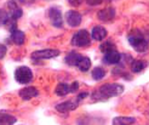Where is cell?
<instances>
[{
    "instance_id": "cell-1",
    "label": "cell",
    "mask_w": 149,
    "mask_h": 125,
    "mask_svg": "<svg viewBox=\"0 0 149 125\" xmlns=\"http://www.w3.org/2000/svg\"><path fill=\"white\" fill-rule=\"evenodd\" d=\"M124 87L120 84H106L100 87V90L97 92H95V95H98L101 96V100H108L110 97L114 96H119L120 94H123ZM96 98V96H95Z\"/></svg>"
},
{
    "instance_id": "cell-2",
    "label": "cell",
    "mask_w": 149,
    "mask_h": 125,
    "mask_svg": "<svg viewBox=\"0 0 149 125\" xmlns=\"http://www.w3.org/2000/svg\"><path fill=\"white\" fill-rule=\"evenodd\" d=\"M129 43L137 52H146V51L148 50V47H149L148 41L144 39V36L138 31H135L133 33H131L129 35Z\"/></svg>"
},
{
    "instance_id": "cell-3",
    "label": "cell",
    "mask_w": 149,
    "mask_h": 125,
    "mask_svg": "<svg viewBox=\"0 0 149 125\" xmlns=\"http://www.w3.org/2000/svg\"><path fill=\"white\" fill-rule=\"evenodd\" d=\"M90 41H91V35L88 34V32L85 31V29H81V31H79L78 33H75L73 35L72 45L84 47V46L90 45Z\"/></svg>"
},
{
    "instance_id": "cell-4",
    "label": "cell",
    "mask_w": 149,
    "mask_h": 125,
    "mask_svg": "<svg viewBox=\"0 0 149 125\" xmlns=\"http://www.w3.org/2000/svg\"><path fill=\"white\" fill-rule=\"evenodd\" d=\"M15 78H16V80L19 84H28L33 79V72L31 71V68L26 67V66H22V67L16 69Z\"/></svg>"
},
{
    "instance_id": "cell-5",
    "label": "cell",
    "mask_w": 149,
    "mask_h": 125,
    "mask_svg": "<svg viewBox=\"0 0 149 125\" xmlns=\"http://www.w3.org/2000/svg\"><path fill=\"white\" fill-rule=\"evenodd\" d=\"M59 55V50L55 49H46V50H40V51H34L32 54L33 58H40V60H49V58H54Z\"/></svg>"
},
{
    "instance_id": "cell-6",
    "label": "cell",
    "mask_w": 149,
    "mask_h": 125,
    "mask_svg": "<svg viewBox=\"0 0 149 125\" xmlns=\"http://www.w3.org/2000/svg\"><path fill=\"white\" fill-rule=\"evenodd\" d=\"M49 17H50V21L54 27H57V28L62 27L63 20H62V13L59 11V9H57V7H51L49 10Z\"/></svg>"
},
{
    "instance_id": "cell-7",
    "label": "cell",
    "mask_w": 149,
    "mask_h": 125,
    "mask_svg": "<svg viewBox=\"0 0 149 125\" xmlns=\"http://www.w3.org/2000/svg\"><path fill=\"white\" fill-rule=\"evenodd\" d=\"M65 21L70 27H78L81 23V15L77 11H68L65 13Z\"/></svg>"
},
{
    "instance_id": "cell-8",
    "label": "cell",
    "mask_w": 149,
    "mask_h": 125,
    "mask_svg": "<svg viewBox=\"0 0 149 125\" xmlns=\"http://www.w3.org/2000/svg\"><path fill=\"white\" fill-rule=\"evenodd\" d=\"M39 95L38 90L35 89V87L33 86H27V87H23L21 91H19V96L22 100H24V101H28V100H31L33 97H36Z\"/></svg>"
},
{
    "instance_id": "cell-9",
    "label": "cell",
    "mask_w": 149,
    "mask_h": 125,
    "mask_svg": "<svg viewBox=\"0 0 149 125\" xmlns=\"http://www.w3.org/2000/svg\"><path fill=\"white\" fill-rule=\"evenodd\" d=\"M78 107V101H65V102H62V103H58L56 106V109L58 112L61 113H67V112H70V111H74Z\"/></svg>"
},
{
    "instance_id": "cell-10",
    "label": "cell",
    "mask_w": 149,
    "mask_h": 125,
    "mask_svg": "<svg viewBox=\"0 0 149 125\" xmlns=\"http://www.w3.org/2000/svg\"><path fill=\"white\" fill-rule=\"evenodd\" d=\"M97 16L103 22H109L115 17V10L114 7H106V9H103L98 12Z\"/></svg>"
},
{
    "instance_id": "cell-11",
    "label": "cell",
    "mask_w": 149,
    "mask_h": 125,
    "mask_svg": "<svg viewBox=\"0 0 149 125\" xmlns=\"http://www.w3.org/2000/svg\"><path fill=\"white\" fill-rule=\"evenodd\" d=\"M104 55H106L104 56V61H106L107 63H109V64H116L121 60V55L119 54L115 49L108 51V52H106Z\"/></svg>"
},
{
    "instance_id": "cell-12",
    "label": "cell",
    "mask_w": 149,
    "mask_h": 125,
    "mask_svg": "<svg viewBox=\"0 0 149 125\" xmlns=\"http://www.w3.org/2000/svg\"><path fill=\"white\" fill-rule=\"evenodd\" d=\"M91 36H92L95 40H97V41L103 40V39L107 36V31H106V28H104V27H101V26H96V27H93V28H92V32H91Z\"/></svg>"
},
{
    "instance_id": "cell-13",
    "label": "cell",
    "mask_w": 149,
    "mask_h": 125,
    "mask_svg": "<svg viewBox=\"0 0 149 125\" xmlns=\"http://www.w3.org/2000/svg\"><path fill=\"white\" fill-rule=\"evenodd\" d=\"M7 6H9V10H10V15H9V16H10L11 18L16 20V21H17L18 18H21V16H22V10L16 5V3H15V1H9V3H7Z\"/></svg>"
},
{
    "instance_id": "cell-14",
    "label": "cell",
    "mask_w": 149,
    "mask_h": 125,
    "mask_svg": "<svg viewBox=\"0 0 149 125\" xmlns=\"http://www.w3.org/2000/svg\"><path fill=\"white\" fill-rule=\"evenodd\" d=\"M77 67L81 71V72H87L91 67V60L88 57H85V56H81L79 58V61L77 63Z\"/></svg>"
},
{
    "instance_id": "cell-15",
    "label": "cell",
    "mask_w": 149,
    "mask_h": 125,
    "mask_svg": "<svg viewBox=\"0 0 149 125\" xmlns=\"http://www.w3.org/2000/svg\"><path fill=\"white\" fill-rule=\"evenodd\" d=\"M11 39L15 44H17V45H22V44L24 43V39H26V35L23 32L18 31V29H15L12 31V34H11Z\"/></svg>"
},
{
    "instance_id": "cell-16",
    "label": "cell",
    "mask_w": 149,
    "mask_h": 125,
    "mask_svg": "<svg viewBox=\"0 0 149 125\" xmlns=\"http://www.w3.org/2000/svg\"><path fill=\"white\" fill-rule=\"evenodd\" d=\"M70 92V85L65 84V83H61L56 86L55 89V94L58 95V96H65L67 94Z\"/></svg>"
},
{
    "instance_id": "cell-17",
    "label": "cell",
    "mask_w": 149,
    "mask_h": 125,
    "mask_svg": "<svg viewBox=\"0 0 149 125\" xmlns=\"http://www.w3.org/2000/svg\"><path fill=\"white\" fill-rule=\"evenodd\" d=\"M80 57H81V55H80V54L75 52V51H72V52L65 57V62L68 63L69 66H72V67H75Z\"/></svg>"
},
{
    "instance_id": "cell-18",
    "label": "cell",
    "mask_w": 149,
    "mask_h": 125,
    "mask_svg": "<svg viewBox=\"0 0 149 125\" xmlns=\"http://www.w3.org/2000/svg\"><path fill=\"white\" fill-rule=\"evenodd\" d=\"M135 123H136V119L131 118V117H118V118L113 119V124H116V125H121V124L130 125V124H135Z\"/></svg>"
},
{
    "instance_id": "cell-19",
    "label": "cell",
    "mask_w": 149,
    "mask_h": 125,
    "mask_svg": "<svg viewBox=\"0 0 149 125\" xmlns=\"http://www.w3.org/2000/svg\"><path fill=\"white\" fill-rule=\"evenodd\" d=\"M17 119L12 117L11 114L7 113H0V125H6V124H15Z\"/></svg>"
},
{
    "instance_id": "cell-20",
    "label": "cell",
    "mask_w": 149,
    "mask_h": 125,
    "mask_svg": "<svg viewBox=\"0 0 149 125\" xmlns=\"http://www.w3.org/2000/svg\"><path fill=\"white\" fill-rule=\"evenodd\" d=\"M144 68H146V62L144 61L136 60V61H133L132 64H131V69H132L133 73H139V72H142Z\"/></svg>"
},
{
    "instance_id": "cell-21",
    "label": "cell",
    "mask_w": 149,
    "mask_h": 125,
    "mask_svg": "<svg viewBox=\"0 0 149 125\" xmlns=\"http://www.w3.org/2000/svg\"><path fill=\"white\" fill-rule=\"evenodd\" d=\"M104 75H106V72H104V69L101 67H97L92 71V78L95 80H101L104 78Z\"/></svg>"
},
{
    "instance_id": "cell-22",
    "label": "cell",
    "mask_w": 149,
    "mask_h": 125,
    "mask_svg": "<svg viewBox=\"0 0 149 125\" xmlns=\"http://www.w3.org/2000/svg\"><path fill=\"white\" fill-rule=\"evenodd\" d=\"M100 49H101L102 52L106 54V52H108V51L113 50V49H114V45H113V44H111V43L107 41V43H103L102 45H101V47H100Z\"/></svg>"
},
{
    "instance_id": "cell-23",
    "label": "cell",
    "mask_w": 149,
    "mask_h": 125,
    "mask_svg": "<svg viewBox=\"0 0 149 125\" xmlns=\"http://www.w3.org/2000/svg\"><path fill=\"white\" fill-rule=\"evenodd\" d=\"M7 20H9V13H7L5 10L0 9V26L5 24Z\"/></svg>"
},
{
    "instance_id": "cell-24",
    "label": "cell",
    "mask_w": 149,
    "mask_h": 125,
    "mask_svg": "<svg viewBox=\"0 0 149 125\" xmlns=\"http://www.w3.org/2000/svg\"><path fill=\"white\" fill-rule=\"evenodd\" d=\"M6 46L5 45H3V44H0V60L1 58H4V56L6 55Z\"/></svg>"
},
{
    "instance_id": "cell-25",
    "label": "cell",
    "mask_w": 149,
    "mask_h": 125,
    "mask_svg": "<svg viewBox=\"0 0 149 125\" xmlns=\"http://www.w3.org/2000/svg\"><path fill=\"white\" fill-rule=\"evenodd\" d=\"M103 0H86V3L88 5H92V6H96V5H100Z\"/></svg>"
},
{
    "instance_id": "cell-26",
    "label": "cell",
    "mask_w": 149,
    "mask_h": 125,
    "mask_svg": "<svg viewBox=\"0 0 149 125\" xmlns=\"http://www.w3.org/2000/svg\"><path fill=\"white\" fill-rule=\"evenodd\" d=\"M68 1H69V4L73 5V6H79L81 3L84 1V0H68Z\"/></svg>"
},
{
    "instance_id": "cell-27",
    "label": "cell",
    "mask_w": 149,
    "mask_h": 125,
    "mask_svg": "<svg viewBox=\"0 0 149 125\" xmlns=\"http://www.w3.org/2000/svg\"><path fill=\"white\" fill-rule=\"evenodd\" d=\"M79 89V84L75 82V83H73L72 85H70V92H75L77 90Z\"/></svg>"
},
{
    "instance_id": "cell-28",
    "label": "cell",
    "mask_w": 149,
    "mask_h": 125,
    "mask_svg": "<svg viewBox=\"0 0 149 125\" xmlns=\"http://www.w3.org/2000/svg\"><path fill=\"white\" fill-rule=\"evenodd\" d=\"M87 92H81L80 95H79V96H78V101H80V100H83V98H85L86 96H87Z\"/></svg>"
},
{
    "instance_id": "cell-29",
    "label": "cell",
    "mask_w": 149,
    "mask_h": 125,
    "mask_svg": "<svg viewBox=\"0 0 149 125\" xmlns=\"http://www.w3.org/2000/svg\"><path fill=\"white\" fill-rule=\"evenodd\" d=\"M18 1L21 3H23V4H28V3H33L34 0H18Z\"/></svg>"
}]
</instances>
